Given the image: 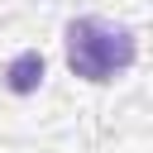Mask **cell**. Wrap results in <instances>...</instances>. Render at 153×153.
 <instances>
[{
  "label": "cell",
  "instance_id": "1",
  "mask_svg": "<svg viewBox=\"0 0 153 153\" xmlns=\"http://www.w3.org/2000/svg\"><path fill=\"white\" fill-rule=\"evenodd\" d=\"M139 62V38L134 29L124 24H110L100 14H81L67 24V67L91 81V86H105V81H120L129 67Z\"/></svg>",
  "mask_w": 153,
  "mask_h": 153
},
{
  "label": "cell",
  "instance_id": "2",
  "mask_svg": "<svg viewBox=\"0 0 153 153\" xmlns=\"http://www.w3.org/2000/svg\"><path fill=\"white\" fill-rule=\"evenodd\" d=\"M43 86V53L38 48H24L19 57H10L5 67V91L10 96H33Z\"/></svg>",
  "mask_w": 153,
  "mask_h": 153
}]
</instances>
